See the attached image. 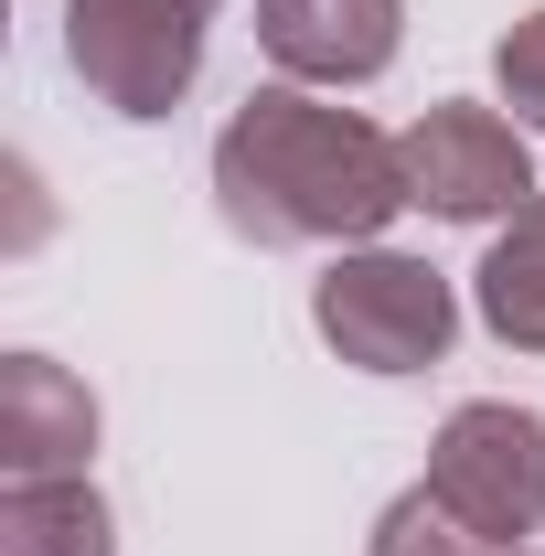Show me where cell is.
<instances>
[{
  "mask_svg": "<svg viewBox=\"0 0 545 556\" xmlns=\"http://www.w3.org/2000/svg\"><path fill=\"white\" fill-rule=\"evenodd\" d=\"M407 43V0H257V54L278 86H375Z\"/></svg>",
  "mask_w": 545,
  "mask_h": 556,
  "instance_id": "6",
  "label": "cell"
},
{
  "mask_svg": "<svg viewBox=\"0 0 545 556\" xmlns=\"http://www.w3.org/2000/svg\"><path fill=\"white\" fill-rule=\"evenodd\" d=\"M97 460V396L54 353H0V482H75Z\"/></svg>",
  "mask_w": 545,
  "mask_h": 556,
  "instance_id": "7",
  "label": "cell"
},
{
  "mask_svg": "<svg viewBox=\"0 0 545 556\" xmlns=\"http://www.w3.org/2000/svg\"><path fill=\"white\" fill-rule=\"evenodd\" d=\"M364 556H492V546H481L471 525L417 482V492H396V503L375 514V546H364Z\"/></svg>",
  "mask_w": 545,
  "mask_h": 556,
  "instance_id": "10",
  "label": "cell"
},
{
  "mask_svg": "<svg viewBox=\"0 0 545 556\" xmlns=\"http://www.w3.org/2000/svg\"><path fill=\"white\" fill-rule=\"evenodd\" d=\"M428 492L471 525L481 546H524L545 535V417L514 396H471L428 439Z\"/></svg>",
  "mask_w": 545,
  "mask_h": 556,
  "instance_id": "4",
  "label": "cell"
},
{
  "mask_svg": "<svg viewBox=\"0 0 545 556\" xmlns=\"http://www.w3.org/2000/svg\"><path fill=\"white\" fill-rule=\"evenodd\" d=\"M471 311L492 343L514 353H545V193L524 214H503L492 225V257L471 268Z\"/></svg>",
  "mask_w": 545,
  "mask_h": 556,
  "instance_id": "8",
  "label": "cell"
},
{
  "mask_svg": "<svg viewBox=\"0 0 545 556\" xmlns=\"http://www.w3.org/2000/svg\"><path fill=\"white\" fill-rule=\"evenodd\" d=\"M214 204L246 247H375L407 214V161L364 108L257 86L214 139Z\"/></svg>",
  "mask_w": 545,
  "mask_h": 556,
  "instance_id": "1",
  "label": "cell"
},
{
  "mask_svg": "<svg viewBox=\"0 0 545 556\" xmlns=\"http://www.w3.org/2000/svg\"><path fill=\"white\" fill-rule=\"evenodd\" d=\"M514 556H545V546H514Z\"/></svg>",
  "mask_w": 545,
  "mask_h": 556,
  "instance_id": "12",
  "label": "cell"
},
{
  "mask_svg": "<svg viewBox=\"0 0 545 556\" xmlns=\"http://www.w3.org/2000/svg\"><path fill=\"white\" fill-rule=\"evenodd\" d=\"M310 332L342 364H364V375H428L449 353V332H460V300L407 247H342L332 268L310 278Z\"/></svg>",
  "mask_w": 545,
  "mask_h": 556,
  "instance_id": "2",
  "label": "cell"
},
{
  "mask_svg": "<svg viewBox=\"0 0 545 556\" xmlns=\"http://www.w3.org/2000/svg\"><path fill=\"white\" fill-rule=\"evenodd\" d=\"M0 556H118L97 482H0Z\"/></svg>",
  "mask_w": 545,
  "mask_h": 556,
  "instance_id": "9",
  "label": "cell"
},
{
  "mask_svg": "<svg viewBox=\"0 0 545 556\" xmlns=\"http://www.w3.org/2000/svg\"><path fill=\"white\" fill-rule=\"evenodd\" d=\"M214 0H65V65L118 118H172L204 75Z\"/></svg>",
  "mask_w": 545,
  "mask_h": 556,
  "instance_id": "3",
  "label": "cell"
},
{
  "mask_svg": "<svg viewBox=\"0 0 545 556\" xmlns=\"http://www.w3.org/2000/svg\"><path fill=\"white\" fill-rule=\"evenodd\" d=\"M492 86H503V108H514L524 129H545V11H524V22L492 43Z\"/></svg>",
  "mask_w": 545,
  "mask_h": 556,
  "instance_id": "11",
  "label": "cell"
},
{
  "mask_svg": "<svg viewBox=\"0 0 545 556\" xmlns=\"http://www.w3.org/2000/svg\"><path fill=\"white\" fill-rule=\"evenodd\" d=\"M396 161H407V204L449 214V225H503V214H524L545 193L535 150H524V118L471 108V97H439L428 118H407Z\"/></svg>",
  "mask_w": 545,
  "mask_h": 556,
  "instance_id": "5",
  "label": "cell"
}]
</instances>
